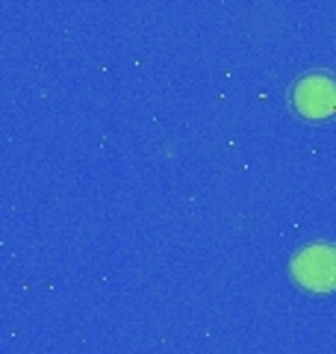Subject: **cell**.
Segmentation results:
<instances>
[{"instance_id": "6da1fadb", "label": "cell", "mask_w": 336, "mask_h": 354, "mask_svg": "<svg viewBox=\"0 0 336 354\" xmlns=\"http://www.w3.org/2000/svg\"><path fill=\"white\" fill-rule=\"evenodd\" d=\"M289 272L307 292H336V245H328V242L304 245L289 263Z\"/></svg>"}, {"instance_id": "7a4b0ae2", "label": "cell", "mask_w": 336, "mask_h": 354, "mask_svg": "<svg viewBox=\"0 0 336 354\" xmlns=\"http://www.w3.org/2000/svg\"><path fill=\"white\" fill-rule=\"evenodd\" d=\"M289 104L307 121H324L336 115V77L328 71H310L289 88Z\"/></svg>"}]
</instances>
